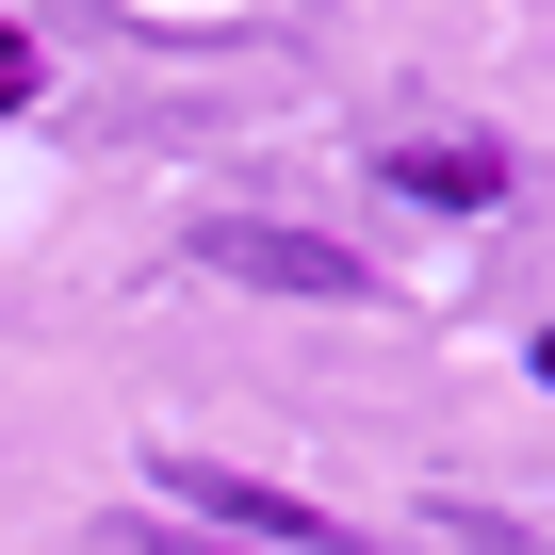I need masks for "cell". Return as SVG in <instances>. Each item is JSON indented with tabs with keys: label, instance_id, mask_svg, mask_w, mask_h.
<instances>
[{
	"label": "cell",
	"instance_id": "obj_3",
	"mask_svg": "<svg viewBox=\"0 0 555 555\" xmlns=\"http://www.w3.org/2000/svg\"><path fill=\"white\" fill-rule=\"evenodd\" d=\"M392 180H409V196H441V212L506 196V164H490V147H392Z\"/></svg>",
	"mask_w": 555,
	"mask_h": 555
},
{
	"label": "cell",
	"instance_id": "obj_2",
	"mask_svg": "<svg viewBox=\"0 0 555 555\" xmlns=\"http://www.w3.org/2000/svg\"><path fill=\"white\" fill-rule=\"evenodd\" d=\"M196 261L245 278V295H311V311H360V295H376V261H360V245L278 229V212H196Z\"/></svg>",
	"mask_w": 555,
	"mask_h": 555
},
{
	"label": "cell",
	"instance_id": "obj_1",
	"mask_svg": "<svg viewBox=\"0 0 555 555\" xmlns=\"http://www.w3.org/2000/svg\"><path fill=\"white\" fill-rule=\"evenodd\" d=\"M147 474H164V506H180V522H229V555H376V539H360V522H327L311 490H261V474H229V457H180V441H164Z\"/></svg>",
	"mask_w": 555,
	"mask_h": 555
},
{
	"label": "cell",
	"instance_id": "obj_4",
	"mask_svg": "<svg viewBox=\"0 0 555 555\" xmlns=\"http://www.w3.org/2000/svg\"><path fill=\"white\" fill-rule=\"evenodd\" d=\"M99 555H229V539H180V522H99Z\"/></svg>",
	"mask_w": 555,
	"mask_h": 555
},
{
	"label": "cell",
	"instance_id": "obj_5",
	"mask_svg": "<svg viewBox=\"0 0 555 555\" xmlns=\"http://www.w3.org/2000/svg\"><path fill=\"white\" fill-rule=\"evenodd\" d=\"M0 115H34V34L0 17Z\"/></svg>",
	"mask_w": 555,
	"mask_h": 555
}]
</instances>
